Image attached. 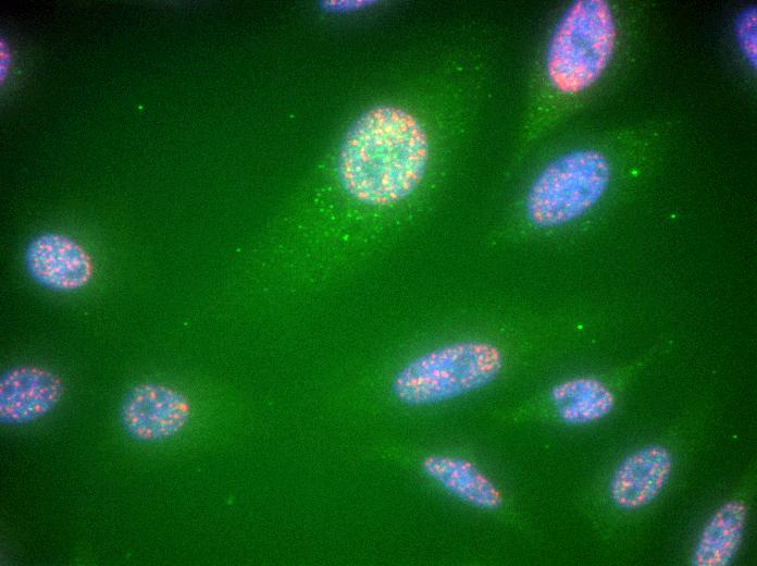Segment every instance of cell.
<instances>
[{
    "instance_id": "cell-12",
    "label": "cell",
    "mask_w": 757,
    "mask_h": 566,
    "mask_svg": "<svg viewBox=\"0 0 757 566\" xmlns=\"http://www.w3.org/2000/svg\"><path fill=\"white\" fill-rule=\"evenodd\" d=\"M736 39L744 58L756 64V10L749 8L741 14L735 26Z\"/></svg>"
},
{
    "instance_id": "cell-5",
    "label": "cell",
    "mask_w": 757,
    "mask_h": 566,
    "mask_svg": "<svg viewBox=\"0 0 757 566\" xmlns=\"http://www.w3.org/2000/svg\"><path fill=\"white\" fill-rule=\"evenodd\" d=\"M188 398L174 387L144 382L131 387L120 406L125 432L136 441L158 442L177 434L188 422Z\"/></svg>"
},
{
    "instance_id": "cell-11",
    "label": "cell",
    "mask_w": 757,
    "mask_h": 566,
    "mask_svg": "<svg viewBox=\"0 0 757 566\" xmlns=\"http://www.w3.org/2000/svg\"><path fill=\"white\" fill-rule=\"evenodd\" d=\"M550 401L567 424H586L606 417L615 406V395L595 378H572L556 384Z\"/></svg>"
},
{
    "instance_id": "cell-10",
    "label": "cell",
    "mask_w": 757,
    "mask_h": 566,
    "mask_svg": "<svg viewBox=\"0 0 757 566\" xmlns=\"http://www.w3.org/2000/svg\"><path fill=\"white\" fill-rule=\"evenodd\" d=\"M747 517L746 505L731 500L703 528L692 556L695 566H727L739 551Z\"/></svg>"
},
{
    "instance_id": "cell-13",
    "label": "cell",
    "mask_w": 757,
    "mask_h": 566,
    "mask_svg": "<svg viewBox=\"0 0 757 566\" xmlns=\"http://www.w3.org/2000/svg\"><path fill=\"white\" fill-rule=\"evenodd\" d=\"M10 63V54L8 51V48L1 42V78H3V75L7 74L8 67Z\"/></svg>"
},
{
    "instance_id": "cell-6",
    "label": "cell",
    "mask_w": 757,
    "mask_h": 566,
    "mask_svg": "<svg viewBox=\"0 0 757 566\" xmlns=\"http://www.w3.org/2000/svg\"><path fill=\"white\" fill-rule=\"evenodd\" d=\"M24 264L38 285L59 293L78 291L94 276V263L86 249L57 232L32 238L25 248Z\"/></svg>"
},
{
    "instance_id": "cell-2",
    "label": "cell",
    "mask_w": 757,
    "mask_h": 566,
    "mask_svg": "<svg viewBox=\"0 0 757 566\" xmlns=\"http://www.w3.org/2000/svg\"><path fill=\"white\" fill-rule=\"evenodd\" d=\"M671 126L640 123L604 128L585 145L549 161L524 198V214L537 229H555L591 212L612 186L618 164L671 135Z\"/></svg>"
},
{
    "instance_id": "cell-7",
    "label": "cell",
    "mask_w": 757,
    "mask_h": 566,
    "mask_svg": "<svg viewBox=\"0 0 757 566\" xmlns=\"http://www.w3.org/2000/svg\"><path fill=\"white\" fill-rule=\"evenodd\" d=\"M65 386L54 371L33 365L7 369L0 378V421L20 426L40 419L61 402Z\"/></svg>"
},
{
    "instance_id": "cell-8",
    "label": "cell",
    "mask_w": 757,
    "mask_h": 566,
    "mask_svg": "<svg viewBox=\"0 0 757 566\" xmlns=\"http://www.w3.org/2000/svg\"><path fill=\"white\" fill-rule=\"evenodd\" d=\"M673 466L669 450L651 444L636 450L617 466L609 483L611 501L635 510L651 503L667 484Z\"/></svg>"
},
{
    "instance_id": "cell-9",
    "label": "cell",
    "mask_w": 757,
    "mask_h": 566,
    "mask_svg": "<svg viewBox=\"0 0 757 566\" xmlns=\"http://www.w3.org/2000/svg\"><path fill=\"white\" fill-rule=\"evenodd\" d=\"M422 469L446 491L471 506L494 510L502 505L497 487L469 460L431 455L424 458Z\"/></svg>"
},
{
    "instance_id": "cell-4",
    "label": "cell",
    "mask_w": 757,
    "mask_h": 566,
    "mask_svg": "<svg viewBox=\"0 0 757 566\" xmlns=\"http://www.w3.org/2000/svg\"><path fill=\"white\" fill-rule=\"evenodd\" d=\"M502 367L504 355L491 342L448 343L402 366L393 378L392 392L405 405L438 404L486 386Z\"/></svg>"
},
{
    "instance_id": "cell-1",
    "label": "cell",
    "mask_w": 757,
    "mask_h": 566,
    "mask_svg": "<svg viewBox=\"0 0 757 566\" xmlns=\"http://www.w3.org/2000/svg\"><path fill=\"white\" fill-rule=\"evenodd\" d=\"M430 156L420 122L402 108L380 104L365 110L347 130L336 158L343 189L368 206H389L409 197L421 183Z\"/></svg>"
},
{
    "instance_id": "cell-3",
    "label": "cell",
    "mask_w": 757,
    "mask_h": 566,
    "mask_svg": "<svg viewBox=\"0 0 757 566\" xmlns=\"http://www.w3.org/2000/svg\"><path fill=\"white\" fill-rule=\"evenodd\" d=\"M629 19L611 0H578L557 22L546 47V90L560 102L604 91L628 57Z\"/></svg>"
}]
</instances>
